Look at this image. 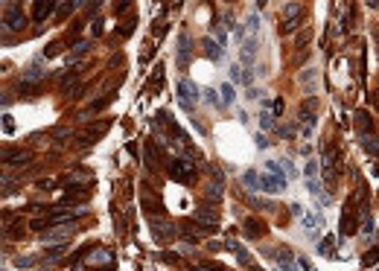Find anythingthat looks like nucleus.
I'll return each instance as SVG.
<instances>
[{"instance_id": "8fccbe9b", "label": "nucleus", "mask_w": 379, "mask_h": 271, "mask_svg": "<svg viewBox=\"0 0 379 271\" xmlns=\"http://www.w3.org/2000/svg\"><path fill=\"white\" fill-rule=\"evenodd\" d=\"M41 271H47V269H41Z\"/></svg>"}, {"instance_id": "473e14b6", "label": "nucleus", "mask_w": 379, "mask_h": 271, "mask_svg": "<svg viewBox=\"0 0 379 271\" xmlns=\"http://www.w3.org/2000/svg\"><path fill=\"white\" fill-rule=\"evenodd\" d=\"M67 137H70V128H55V131H53V140H55V143H64Z\"/></svg>"}, {"instance_id": "9d476101", "label": "nucleus", "mask_w": 379, "mask_h": 271, "mask_svg": "<svg viewBox=\"0 0 379 271\" xmlns=\"http://www.w3.org/2000/svg\"><path fill=\"white\" fill-rule=\"evenodd\" d=\"M53 9H58V3H53V0H35V3H32V21H35V24L47 21Z\"/></svg>"}, {"instance_id": "f03ea898", "label": "nucleus", "mask_w": 379, "mask_h": 271, "mask_svg": "<svg viewBox=\"0 0 379 271\" xmlns=\"http://www.w3.org/2000/svg\"><path fill=\"white\" fill-rule=\"evenodd\" d=\"M335 161H338V149L332 143H324V152H321V172H324V181L332 187L338 172H335Z\"/></svg>"}, {"instance_id": "c03bdc74", "label": "nucleus", "mask_w": 379, "mask_h": 271, "mask_svg": "<svg viewBox=\"0 0 379 271\" xmlns=\"http://www.w3.org/2000/svg\"><path fill=\"white\" fill-rule=\"evenodd\" d=\"M283 169H286V175H289V178L295 175V166H292V161H283Z\"/></svg>"}, {"instance_id": "a878e982", "label": "nucleus", "mask_w": 379, "mask_h": 271, "mask_svg": "<svg viewBox=\"0 0 379 271\" xmlns=\"http://www.w3.org/2000/svg\"><path fill=\"white\" fill-rule=\"evenodd\" d=\"M233 97H236L233 94V85L230 82H222V102L225 105H233Z\"/></svg>"}, {"instance_id": "7c9ffc66", "label": "nucleus", "mask_w": 379, "mask_h": 271, "mask_svg": "<svg viewBox=\"0 0 379 271\" xmlns=\"http://www.w3.org/2000/svg\"><path fill=\"white\" fill-rule=\"evenodd\" d=\"M82 53H88V41H79V44L73 47V53H70V58H67V61H76Z\"/></svg>"}, {"instance_id": "b1692460", "label": "nucleus", "mask_w": 379, "mask_h": 271, "mask_svg": "<svg viewBox=\"0 0 379 271\" xmlns=\"http://www.w3.org/2000/svg\"><path fill=\"white\" fill-rule=\"evenodd\" d=\"M324 224V219L315 216V213H309V216H303V227L309 230V233H315V227H321Z\"/></svg>"}, {"instance_id": "de8ad7c7", "label": "nucleus", "mask_w": 379, "mask_h": 271, "mask_svg": "<svg viewBox=\"0 0 379 271\" xmlns=\"http://www.w3.org/2000/svg\"><path fill=\"white\" fill-rule=\"evenodd\" d=\"M97 271H114V269H108V266H102V269H97Z\"/></svg>"}, {"instance_id": "f3484780", "label": "nucleus", "mask_w": 379, "mask_h": 271, "mask_svg": "<svg viewBox=\"0 0 379 271\" xmlns=\"http://www.w3.org/2000/svg\"><path fill=\"white\" fill-rule=\"evenodd\" d=\"M73 233V224H64V227H55V230H47L44 233V239L47 242H55V239H61V242H67V236Z\"/></svg>"}, {"instance_id": "c85d7f7f", "label": "nucleus", "mask_w": 379, "mask_h": 271, "mask_svg": "<svg viewBox=\"0 0 379 271\" xmlns=\"http://www.w3.org/2000/svg\"><path fill=\"white\" fill-rule=\"evenodd\" d=\"M64 254H67V242H61V245L50 248V251H47V260H58V257H64Z\"/></svg>"}, {"instance_id": "2f4dec72", "label": "nucleus", "mask_w": 379, "mask_h": 271, "mask_svg": "<svg viewBox=\"0 0 379 271\" xmlns=\"http://www.w3.org/2000/svg\"><path fill=\"white\" fill-rule=\"evenodd\" d=\"M277 134L286 137V140H292L295 137V125H277Z\"/></svg>"}, {"instance_id": "a211bd4d", "label": "nucleus", "mask_w": 379, "mask_h": 271, "mask_svg": "<svg viewBox=\"0 0 379 271\" xmlns=\"http://www.w3.org/2000/svg\"><path fill=\"white\" fill-rule=\"evenodd\" d=\"M207 204H219L222 201V196H225V187L219 184V181H213V184H207Z\"/></svg>"}, {"instance_id": "5701e85b", "label": "nucleus", "mask_w": 379, "mask_h": 271, "mask_svg": "<svg viewBox=\"0 0 379 271\" xmlns=\"http://www.w3.org/2000/svg\"><path fill=\"white\" fill-rule=\"evenodd\" d=\"M309 41H312V32H306V29H303V32L298 35V41H295V47H298V55H306L303 50L309 47Z\"/></svg>"}, {"instance_id": "a18cd8bd", "label": "nucleus", "mask_w": 379, "mask_h": 271, "mask_svg": "<svg viewBox=\"0 0 379 271\" xmlns=\"http://www.w3.org/2000/svg\"><path fill=\"white\" fill-rule=\"evenodd\" d=\"M257 146H260V149H266V146H269V140H266V134H257Z\"/></svg>"}, {"instance_id": "423d86ee", "label": "nucleus", "mask_w": 379, "mask_h": 271, "mask_svg": "<svg viewBox=\"0 0 379 271\" xmlns=\"http://www.w3.org/2000/svg\"><path fill=\"white\" fill-rule=\"evenodd\" d=\"M315 120H318V99H312V97H309V99L303 102V108H301V123H303L301 134H303V137H309V134H312Z\"/></svg>"}, {"instance_id": "ddd939ff", "label": "nucleus", "mask_w": 379, "mask_h": 271, "mask_svg": "<svg viewBox=\"0 0 379 271\" xmlns=\"http://www.w3.org/2000/svg\"><path fill=\"white\" fill-rule=\"evenodd\" d=\"M286 184H289V178L286 175H263V190H269V193H283L286 190Z\"/></svg>"}, {"instance_id": "1a4fd4ad", "label": "nucleus", "mask_w": 379, "mask_h": 271, "mask_svg": "<svg viewBox=\"0 0 379 271\" xmlns=\"http://www.w3.org/2000/svg\"><path fill=\"white\" fill-rule=\"evenodd\" d=\"M196 222H199V224H204V227H216V222H219L216 204H202V207L196 210Z\"/></svg>"}, {"instance_id": "c756f323", "label": "nucleus", "mask_w": 379, "mask_h": 271, "mask_svg": "<svg viewBox=\"0 0 379 271\" xmlns=\"http://www.w3.org/2000/svg\"><path fill=\"white\" fill-rule=\"evenodd\" d=\"M3 131H6V134H15V131H18V123L12 120V114H3Z\"/></svg>"}, {"instance_id": "393cba45", "label": "nucleus", "mask_w": 379, "mask_h": 271, "mask_svg": "<svg viewBox=\"0 0 379 271\" xmlns=\"http://www.w3.org/2000/svg\"><path fill=\"white\" fill-rule=\"evenodd\" d=\"M332 245H335V236H324V242L318 245V251H321L324 257H335V248H332Z\"/></svg>"}, {"instance_id": "412c9836", "label": "nucleus", "mask_w": 379, "mask_h": 271, "mask_svg": "<svg viewBox=\"0 0 379 271\" xmlns=\"http://www.w3.org/2000/svg\"><path fill=\"white\" fill-rule=\"evenodd\" d=\"M315 76H318V73H315L312 67L301 73V85H303V91H306V94H312V85H315Z\"/></svg>"}, {"instance_id": "dca6fc26", "label": "nucleus", "mask_w": 379, "mask_h": 271, "mask_svg": "<svg viewBox=\"0 0 379 271\" xmlns=\"http://www.w3.org/2000/svg\"><path fill=\"white\" fill-rule=\"evenodd\" d=\"M242 184H245L248 190H260V187H263V175H260L257 169H245V172H242Z\"/></svg>"}, {"instance_id": "6e6552de", "label": "nucleus", "mask_w": 379, "mask_h": 271, "mask_svg": "<svg viewBox=\"0 0 379 271\" xmlns=\"http://www.w3.org/2000/svg\"><path fill=\"white\" fill-rule=\"evenodd\" d=\"M193 61V38L187 32H178V64L187 67Z\"/></svg>"}, {"instance_id": "f8f14e48", "label": "nucleus", "mask_w": 379, "mask_h": 271, "mask_svg": "<svg viewBox=\"0 0 379 271\" xmlns=\"http://www.w3.org/2000/svg\"><path fill=\"white\" fill-rule=\"evenodd\" d=\"M242 233H245L248 239H260V236L266 233V224H263L260 219L251 216V219H245V222H242Z\"/></svg>"}, {"instance_id": "7ed1b4c3", "label": "nucleus", "mask_w": 379, "mask_h": 271, "mask_svg": "<svg viewBox=\"0 0 379 271\" xmlns=\"http://www.w3.org/2000/svg\"><path fill=\"white\" fill-rule=\"evenodd\" d=\"M356 196L353 198H347V204H344V210H341V236H350V233H356V222H359V213L362 210H356ZM365 219V216H362Z\"/></svg>"}, {"instance_id": "39448f33", "label": "nucleus", "mask_w": 379, "mask_h": 271, "mask_svg": "<svg viewBox=\"0 0 379 271\" xmlns=\"http://www.w3.org/2000/svg\"><path fill=\"white\" fill-rule=\"evenodd\" d=\"M26 26V18H24V12H21V6L15 3H6V12H3V29H15V32H21Z\"/></svg>"}, {"instance_id": "72a5a7b5", "label": "nucleus", "mask_w": 379, "mask_h": 271, "mask_svg": "<svg viewBox=\"0 0 379 271\" xmlns=\"http://www.w3.org/2000/svg\"><path fill=\"white\" fill-rule=\"evenodd\" d=\"M29 158H32L29 152H21V155H15L12 161H15V166H24V163H29ZM12 161H9V163H12Z\"/></svg>"}, {"instance_id": "f257e3e1", "label": "nucleus", "mask_w": 379, "mask_h": 271, "mask_svg": "<svg viewBox=\"0 0 379 271\" xmlns=\"http://www.w3.org/2000/svg\"><path fill=\"white\" fill-rule=\"evenodd\" d=\"M166 172H169L172 181H181V184H193L196 175H199L196 163L190 161V158H172V161L166 163Z\"/></svg>"}, {"instance_id": "49530a36", "label": "nucleus", "mask_w": 379, "mask_h": 271, "mask_svg": "<svg viewBox=\"0 0 379 271\" xmlns=\"http://www.w3.org/2000/svg\"><path fill=\"white\" fill-rule=\"evenodd\" d=\"M216 38H219V44H227V32H222V29H219Z\"/></svg>"}, {"instance_id": "aec40b11", "label": "nucleus", "mask_w": 379, "mask_h": 271, "mask_svg": "<svg viewBox=\"0 0 379 271\" xmlns=\"http://www.w3.org/2000/svg\"><path fill=\"white\" fill-rule=\"evenodd\" d=\"M204 53L210 55V58H213V61H222V47H219L216 41H213V38H204Z\"/></svg>"}, {"instance_id": "cd10ccee", "label": "nucleus", "mask_w": 379, "mask_h": 271, "mask_svg": "<svg viewBox=\"0 0 379 271\" xmlns=\"http://www.w3.org/2000/svg\"><path fill=\"white\" fill-rule=\"evenodd\" d=\"M260 125H263V131H274V128H277V125H274V117H271L269 111L260 114Z\"/></svg>"}, {"instance_id": "bb28decb", "label": "nucleus", "mask_w": 379, "mask_h": 271, "mask_svg": "<svg viewBox=\"0 0 379 271\" xmlns=\"http://www.w3.org/2000/svg\"><path fill=\"white\" fill-rule=\"evenodd\" d=\"M377 263H379V245L377 248H371V251L362 257V266H365V269H371V266H377Z\"/></svg>"}, {"instance_id": "0eeeda50", "label": "nucleus", "mask_w": 379, "mask_h": 271, "mask_svg": "<svg viewBox=\"0 0 379 271\" xmlns=\"http://www.w3.org/2000/svg\"><path fill=\"white\" fill-rule=\"evenodd\" d=\"M105 128H108V123H94V125H88L79 137H76V146L79 149H85V146H94L102 134H105Z\"/></svg>"}, {"instance_id": "9b49d317", "label": "nucleus", "mask_w": 379, "mask_h": 271, "mask_svg": "<svg viewBox=\"0 0 379 271\" xmlns=\"http://www.w3.org/2000/svg\"><path fill=\"white\" fill-rule=\"evenodd\" d=\"M152 233H155V239H169L175 233V224L169 219L158 216V219H152Z\"/></svg>"}, {"instance_id": "a19ab883", "label": "nucleus", "mask_w": 379, "mask_h": 271, "mask_svg": "<svg viewBox=\"0 0 379 271\" xmlns=\"http://www.w3.org/2000/svg\"><path fill=\"white\" fill-rule=\"evenodd\" d=\"M204 99H207L213 108H219V99H216V94H213V91H204Z\"/></svg>"}, {"instance_id": "2eb2a0df", "label": "nucleus", "mask_w": 379, "mask_h": 271, "mask_svg": "<svg viewBox=\"0 0 379 271\" xmlns=\"http://www.w3.org/2000/svg\"><path fill=\"white\" fill-rule=\"evenodd\" d=\"M356 128H359V134H362V137L374 134V117H371L368 111H359V114H356Z\"/></svg>"}, {"instance_id": "ea45409f", "label": "nucleus", "mask_w": 379, "mask_h": 271, "mask_svg": "<svg viewBox=\"0 0 379 271\" xmlns=\"http://www.w3.org/2000/svg\"><path fill=\"white\" fill-rule=\"evenodd\" d=\"M283 108H286V102H283V99H274V105H271L274 117H280V114H283Z\"/></svg>"}, {"instance_id": "4c0bfd02", "label": "nucleus", "mask_w": 379, "mask_h": 271, "mask_svg": "<svg viewBox=\"0 0 379 271\" xmlns=\"http://www.w3.org/2000/svg\"><path fill=\"white\" fill-rule=\"evenodd\" d=\"M362 222H365V224H362V233H374V219H371V216H365Z\"/></svg>"}, {"instance_id": "09e8293b", "label": "nucleus", "mask_w": 379, "mask_h": 271, "mask_svg": "<svg viewBox=\"0 0 379 271\" xmlns=\"http://www.w3.org/2000/svg\"><path fill=\"white\" fill-rule=\"evenodd\" d=\"M377 44H379V35H377Z\"/></svg>"}, {"instance_id": "e433bc0d", "label": "nucleus", "mask_w": 379, "mask_h": 271, "mask_svg": "<svg viewBox=\"0 0 379 271\" xmlns=\"http://www.w3.org/2000/svg\"><path fill=\"white\" fill-rule=\"evenodd\" d=\"M32 263H35V257H18V260H15L18 269H26V266H32Z\"/></svg>"}, {"instance_id": "79ce46f5", "label": "nucleus", "mask_w": 379, "mask_h": 271, "mask_svg": "<svg viewBox=\"0 0 379 271\" xmlns=\"http://www.w3.org/2000/svg\"><path fill=\"white\" fill-rule=\"evenodd\" d=\"M102 26H105L102 21H94V26H91V32H94V35H102Z\"/></svg>"}, {"instance_id": "6ab92c4d", "label": "nucleus", "mask_w": 379, "mask_h": 271, "mask_svg": "<svg viewBox=\"0 0 379 271\" xmlns=\"http://www.w3.org/2000/svg\"><path fill=\"white\" fill-rule=\"evenodd\" d=\"M362 149H365L371 158H379V137H377V134H368V137H362Z\"/></svg>"}, {"instance_id": "f704fd0d", "label": "nucleus", "mask_w": 379, "mask_h": 271, "mask_svg": "<svg viewBox=\"0 0 379 271\" xmlns=\"http://www.w3.org/2000/svg\"><path fill=\"white\" fill-rule=\"evenodd\" d=\"M315 172H318V163L309 161L306 163V181H315Z\"/></svg>"}, {"instance_id": "20e7f679", "label": "nucleus", "mask_w": 379, "mask_h": 271, "mask_svg": "<svg viewBox=\"0 0 379 271\" xmlns=\"http://www.w3.org/2000/svg\"><path fill=\"white\" fill-rule=\"evenodd\" d=\"M199 102V88L190 79H178V105L184 111H193Z\"/></svg>"}, {"instance_id": "4468645a", "label": "nucleus", "mask_w": 379, "mask_h": 271, "mask_svg": "<svg viewBox=\"0 0 379 271\" xmlns=\"http://www.w3.org/2000/svg\"><path fill=\"white\" fill-rule=\"evenodd\" d=\"M303 18V6L301 3H286L283 6V24H298Z\"/></svg>"}, {"instance_id": "3c124183", "label": "nucleus", "mask_w": 379, "mask_h": 271, "mask_svg": "<svg viewBox=\"0 0 379 271\" xmlns=\"http://www.w3.org/2000/svg\"><path fill=\"white\" fill-rule=\"evenodd\" d=\"M377 269H379V266H377Z\"/></svg>"}, {"instance_id": "58836bf2", "label": "nucleus", "mask_w": 379, "mask_h": 271, "mask_svg": "<svg viewBox=\"0 0 379 271\" xmlns=\"http://www.w3.org/2000/svg\"><path fill=\"white\" fill-rule=\"evenodd\" d=\"M58 50H61V41H53V44H50V47L44 50V58H47V55H55Z\"/></svg>"}, {"instance_id": "c9c22d12", "label": "nucleus", "mask_w": 379, "mask_h": 271, "mask_svg": "<svg viewBox=\"0 0 379 271\" xmlns=\"http://www.w3.org/2000/svg\"><path fill=\"white\" fill-rule=\"evenodd\" d=\"M73 9H76V3H61V6H58V15H61V18H67Z\"/></svg>"}, {"instance_id": "4be33fe9", "label": "nucleus", "mask_w": 379, "mask_h": 271, "mask_svg": "<svg viewBox=\"0 0 379 271\" xmlns=\"http://www.w3.org/2000/svg\"><path fill=\"white\" fill-rule=\"evenodd\" d=\"M38 91H41V82H21V85H18V94H21V97L38 94Z\"/></svg>"}, {"instance_id": "37998d69", "label": "nucleus", "mask_w": 379, "mask_h": 271, "mask_svg": "<svg viewBox=\"0 0 379 271\" xmlns=\"http://www.w3.org/2000/svg\"><path fill=\"white\" fill-rule=\"evenodd\" d=\"M298 266H301L303 271H312V266H309V260H306V257H298Z\"/></svg>"}]
</instances>
